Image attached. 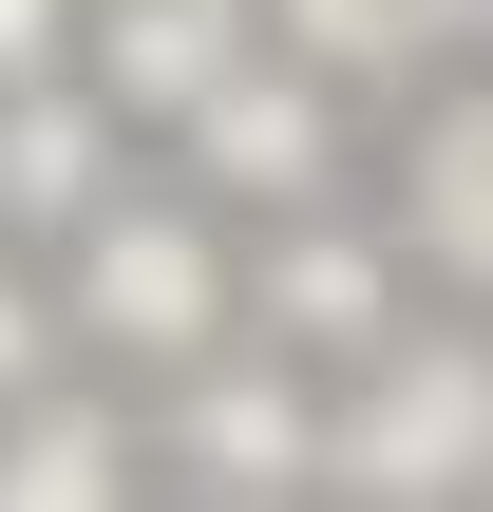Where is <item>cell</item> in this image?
Masks as SVG:
<instances>
[{
  "instance_id": "4",
  "label": "cell",
  "mask_w": 493,
  "mask_h": 512,
  "mask_svg": "<svg viewBox=\"0 0 493 512\" xmlns=\"http://www.w3.org/2000/svg\"><path fill=\"white\" fill-rule=\"evenodd\" d=\"M361 190H380V228L418 247L437 304H493V57L380 95V171H361Z\"/></svg>"
},
{
  "instance_id": "9",
  "label": "cell",
  "mask_w": 493,
  "mask_h": 512,
  "mask_svg": "<svg viewBox=\"0 0 493 512\" xmlns=\"http://www.w3.org/2000/svg\"><path fill=\"white\" fill-rule=\"evenodd\" d=\"M171 475V437H133L114 418V361L95 380H38V399H0V494L57 512V494H152Z\"/></svg>"
},
{
  "instance_id": "8",
  "label": "cell",
  "mask_w": 493,
  "mask_h": 512,
  "mask_svg": "<svg viewBox=\"0 0 493 512\" xmlns=\"http://www.w3.org/2000/svg\"><path fill=\"white\" fill-rule=\"evenodd\" d=\"M247 38H266V0H95V19H76V76H95L133 133H171Z\"/></svg>"
},
{
  "instance_id": "12",
  "label": "cell",
  "mask_w": 493,
  "mask_h": 512,
  "mask_svg": "<svg viewBox=\"0 0 493 512\" xmlns=\"http://www.w3.org/2000/svg\"><path fill=\"white\" fill-rule=\"evenodd\" d=\"M76 19L95 0H0V76H76Z\"/></svg>"
},
{
  "instance_id": "2",
  "label": "cell",
  "mask_w": 493,
  "mask_h": 512,
  "mask_svg": "<svg viewBox=\"0 0 493 512\" xmlns=\"http://www.w3.org/2000/svg\"><path fill=\"white\" fill-rule=\"evenodd\" d=\"M323 494H493V304H399L323 380Z\"/></svg>"
},
{
  "instance_id": "5",
  "label": "cell",
  "mask_w": 493,
  "mask_h": 512,
  "mask_svg": "<svg viewBox=\"0 0 493 512\" xmlns=\"http://www.w3.org/2000/svg\"><path fill=\"white\" fill-rule=\"evenodd\" d=\"M399 304H418V247L380 228V190H323V209H266V228H247V323H266L285 361L342 380Z\"/></svg>"
},
{
  "instance_id": "1",
  "label": "cell",
  "mask_w": 493,
  "mask_h": 512,
  "mask_svg": "<svg viewBox=\"0 0 493 512\" xmlns=\"http://www.w3.org/2000/svg\"><path fill=\"white\" fill-rule=\"evenodd\" d=\"M57 323H76V361L171 380V361H209V342L247 323V228H228L190 171H133L95 228H57Z\"/></svg>"
},
{
  "instance_id": "7",
  "label": "cell",
  "mask_w": 493,
  "mask_h": 512,
  "mask_svg": "<svg viewBox=\"0 0 493 512\" xmlns=\"http://www.w3.org/2000/svg\"><path fill=\"white\" fill-rule=\"evenodd\" d=\"M114 133H133V114H114L95 76H0V228H38V247H57V228H95V209L133 190V171H114Z\"/></svg>"
},
{
  "instance_id": "3",
  "label": "cell",
  "mask_w": 493,
  "mask_h": 512,
  "mask_svg": "<svg viewBox=\"0 0 493 512\" xmlns=\"http://www.w3.org/2000/svg\"><path fill=\"white\" fill-rule=\"evenodd\" d=\"M171 171H190L228 228H266V209L361 190V171H380V114H361V76H323L304 38H247V57L171 114Z\"/></svg>"
},
{
  "instance_id": "6",
  "label": "cell",
  "mask_w": 493,
  "mask_h": 512,
  "mask_svg": "<svg viewBox=\"0 0 493 512\" xmlns=\"http://www.w3.org/2000/svg\"><path fill=\"white\" fill-rule=\"evenodd\" d=\"M152 399H171V494H323V361H285L266 323H228Z\"/></svg>"
},
{
  "instance_id": "11",
  "label": "cell",
  "mask_w": 493,
  "mask_h": 512,
  "mask_svg": "<svg viewBox=\"0 0 493 512\" xmlns=\"http://www.w3.org/2000/svg\"><path fill=\"white\" fill-rule=\"evenodd\" d=\"M57 361H76V323H57V285H38V266H0V399H38Z\"/></svg>"
},
{
  "instance_id": "13",
  "label": "cell",
  "mask_w": 493,
  "mask_h": 512,
  "mask_svg": "<svg viewBox=\"0 0 493 512\" xmlns=\"http://www.w3.org/2000/svg\"><path fill=\"white\" fill-rule=\"evenodd\" d=\"M475 57H493V0H475Z\"/></svg>"
},
{
  "instance_id": "10",
  "label": "cell",
  "mask_w": 493,
  "mask_h": 512,
  "mask_svg": "<svg viewBox=\"0 0 493 512\" xmlns=\"http://www.w3.org/2000/svg\"><path fill=\"white\" fill-rule=\"evenodd\" d=\"M266 38H304V57L361 76V95H418V76L475 57V0H266Z\"/></svg>"
}]
</instances>
